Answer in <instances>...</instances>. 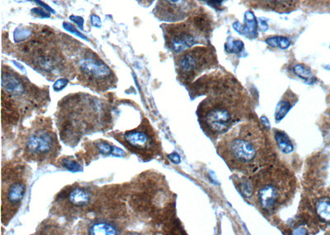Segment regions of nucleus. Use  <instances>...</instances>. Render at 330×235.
<instances>
[{
    "instance_id": "6",
    "label": "nucleus",
    "mask_w": 330,
    "mask_h": 235,
    "mask_svg": "<svg viewBox=\"0 0 330 235\" xmlns=\"http://www.w3.org/2000/svg\"><path fill=\"white\" fill-rule=\"evenodd\" d=\"M58 148L55 133L47 127H41L28 135L25 152L29 159L43 161L56 156Z\"/></svg>"
},
{
    "instance_id": "26",
    "label": "nucleus",
    "mask_w": 330,
    "mask_h": 235,
    "mask_svg": "<svg viewBox=\"0 0 330 235\" xmlns=\"http://www.w3.org/2000/svg\"><path fill=\"white\" fill-rule=\"evenodd\" d=\"M64 26H65L64 28H65V29H66V30L69 31V32H71V33H74V34L78 35V36H80L81 38L85 39V36L82 35V34H80V33H78V31L76 30L75 28H74V27L71 25V24H70V23H64Z\"/></svg>"
},
{
    "instance_id": "15",
    "label": "nucleus",
    "mask_w": 330,
    "mask_h": 235,
    "mask_svg": "<svg viewBox=\"0 0 330 235\" xmlns=\"http://www.w3.org/2000/svg\"><path fill=\"white\" fill-rule=\"evenodd\" d=\"M315 212L321 221L330 224V198L319 199L315 203Z\"/></svg>"
},
{
    "instance_id": "14",
    "label": "nucleus",
    "mask_w": 330,
    "mask_h": 235,
    "mask_svg": "<svg viewBox=\"0 0 330 235\" xmlns=\"http://www.w3.org/2000/svg\"><path fill=\"white\" fill-rule=\"evenodd\" d=\"M296 101H297V97L295 96L293 93L286 94L284 98L279 101V103L277 105L276 113H275L276 122H278L283 119V117L287 115Z\"/></svg>"
},
{
    "instance_id": "12",
    "label": "nucleus",
    "mask_w": 330,
    "mask_h": 235,
    "mask_svg": "<svg viewBox=\"0 0 330 235\" xmlns=\"http://www.w3.org/2000/svg\"><path fill=\"white\" fill-rule=\"evenodd\" d=\"M92 196L85 188L74 187L66 193V202L73 209H80L90 204Z\"/></svg>"
},
{
    "instance_id": "22",
    "label": "nucleus",
    "mask_w": 330,
    "mask_h": 235,
    "mask_svg": "<svg viewBox=\"0 0 330 235\" xmlns=\"http://www.w3.org/2000/svg\"><path fill=\"white\" fill-rule=\"evenodd\" d=\"M62 165L66 168V169L70 170L71 172H79V171L83 170L79 164H78L74 160H70V159L63 160Z\"/></svg>"
},
{
    "instance_id": "19",
    "label": "nucleus",
    "mask_w": 330,
    "mask_h": 235,
    "mask_svg": "<svg viewBox=\"0 0 330 235\" xmlns=\"http://www.w3.org/2000/svg\"><path fill=\"white\" fill-rule=\"evenodd\" d=\"M266 43L272 47H278V48L285 50L288 49L292 45V41L290 39L282 35H276L271 36L266 39Z\"/></svg>"
},
{
    "instance_id": "11",
    "label": "nucleus",
    "mask_w": 330,
    "mask_h": 235,
    "mask_svg": "<svg viewBox=\"0 0 330 235\" xmlns=\"http://www.w3.org/2000/svg\"><path fill=\"white\" fill-rule=\"evenodd\" d=\"M254 8L278 13H290L297 8L300 0H245Z\"/></svg>"
},
{
    "instance_id": "21",
    "label": "nucleus",
    "mask_w": 330,
    "mask_h": 235,
    "mask_svg": "<svg viewBox=\"0 0 330 235\" xmlns=\"http://www.w3.org/2000/svg\"><path fill=\"white\" fill-rule=\"evenodd\" d=\"M97 147L101 154H105V155H113L114 147L115 146H111V144H109L108 142L99 141L97 144Z\"/></svg>"
},
{
    "instance_id": "18",
    "label": "nucleus",
    "mask_w": 330,
    "mask_h": 235,
    "mask_svg": "<svg viewBox=\"0 0 330 235\" xmlns=\"http://www.w3.org/2000/svg\"><path fill=\"white\" fill-rule=\"evenodd\" d=\"M293 71H294V73L296 74L298 77L302 78L309 84H313L316 80L315 76L313 75L312 71L307 66L297 65V66H294Z\"/></svg>"
},
{
    "instance_id": "4",
    "label": "nucleus",
    "mask_w": 330,
    "mask_h": 235,
    "mask_svg": "<svg viewBox=\"0 0 330 235\" xmlns=\"http://www.w3.org/2000/svg\"><path fill=\"white\" fill-rule=\"evenodd\" d=\"M216 62V56L212 50L203 46H197L179 56V73L183 80L191 82L198 74L214 66Z\"/></svg>"
},
{
    "instance_id": "29",
    "label": "nucleus",
    "mask_w": 330,
    "mask_h": 235,
    "mask_svg": "<svg viewBox=\"0 0 330 235\" xmlns=\"http://www.w3.org/2000/svg\"><path fill=\"white\" fill-rule=\"evenodd\" d=\"M259 23L260 27H261V28H262V31L267 30V23H266V20H262V19H260Z\"/></svg>"
},
{
    "instance_id": "9",
    "label": "nucleus",
    "mask_w": 330,
    "mask_h": 235,
    "mask_svg": "<svg viewBox=\"0 0 330 235\" xmlns=\"http://www.w3.org/2000/svg\"><path fill=\"white\" fill-rule=\"evenodd\" d=\"M125 146L132 151L152 154L156 151V140L152 135V132L144 129H136L127 132L122 135Z\"/></svg>"
},
{
    "instance_id": "7",
    "label": "nucleus",
    "mask_w": 330,
    "mask_h": 235,
    "mask_svg": "<svg viewBox=\"0 0 330 235\" xmlns=\"http://www.w3.org/2000/svg\"><path fill=\"white\" fill-rule=\"evenodd\" d=\"M79 69L83 78L98 86H108L112 79V72L104 61L94 55H89L81 59Z\"/></svg>"
},
{
    "instance_id": "25",
    "label": "nucleus",
    "mask_w": 330,
    "mask_h": 235,
    "mask_svg": "<svg viewBox=\"0 0 330 235\" xmlns=\"http://www.w3.org/2000/svg\"><path fill=\"white\" fill-rule=\"evenodd\" d=\"M67 84H68V80H66L65 78L59 79L54 84V89H55V91H60L61 89H63L67 85Z\"/></svg>"
},
{
    "instance_id": "13",
    "label": "nucleus",
    "mask_w": 330,
    "mask_h": 235,
    "mask_svg": "<svg viewBox=\"0 0 330 235\" xmlns=\"http://www.w3.org/2000/svg\"><path fill=\"white\" fill-rule=\"evenodd\" d=\"M257 27H258V24H257V18L251 11H247L245 13L244 24H241L239 22H235L233 24L234 30L250 39H255L257 37L258 35Z\"/></svg>"
},
{
    "instance_id": "24",
    "label": "nucleus",
    "mask_w": 330,
    "mask_h": 235,
    "mask_svg": "<svg viewBox=\"0 0 330 235\" xmlns=\"http://www.w3.org/2000/svg\"><path fill=\"white\" fill-rule=\"evenodd\" d=\"M202 1L207 3V5H209L210 7L219 10L221 7L222 3L224 2V0H202Z\"/></svg>"
},
{
    "instance_id": "3",
    "label": "nucleus",
    "mask_w": 330,
    "mask_h": 235,
    "mask_svg": "<svg viewBox=\"0 0 330 235\" xmlns=\"http://www.w3.org/2000/svg\"><path fill=\"white\" fill-rule=\"evenodd\" d=\"M295 187V177L290 170L270 164L252 175L246 194L261 212L272 215L290 203Z\"/></svg>"
},
{
    "instance_id": "5",
    "label": "nucleus",
    "mask_w": 330,
    "mask_h": 235,
    "mask_svg": "<svg viewBox=\"0 0 330 235\" xmlns=\"http://www.w3.org/2000/svg\"><path fill=\"white\" fill-rule=\"evenodd\" d=\"M164 34L167 45L175 53H182L196 44L202 43L207 35L192 23V21L189 23L166 26Z\"/></svg>"
},
{
    "instance_id": "8",
    "label": "nucleus",
    "mask_w": 330,
    "mask_h": 235,
    "mask_svg": "<svg viewBox=\"0 0 330 235\" xmlns=\"http://www.w3.org/2000/svg\"><path fill=\"white\" fill-rule=\"evenodd\" d=\"M193 6L192 0H159L155 15L168 22L183 20L192 12Z\"/></svg>"
},
{
    "instance_id": "1",
    "label": "nucleus",
    "mask_w": 330,
    "mask_h": 235,
    "mask_svg": "<svg viewBox=\"0 0 330 235\" xmlns=\"http://www.w3.org/2000/svg\"><path fill=\"white\" fill-rule=\"evenodd\" d=\"M207 92V98L198 106L197 116L209 135L224 134L250 113L247 92L234 78L218 79L208 84Z\"/></svg>"
},
{
    "instance_id": "20",
    "label": "nucleus",
    "mask_w": 330,
    "mask_h": 235,
    "mask_svg": "<svg viewBox=\"0 0 330 235\" xmlns=\"http://www.w3.org/2000/svg\"><path fill=\"white\" fill-rule=\"evenodd\" d=\"M244 47H245V44L242 41L234 40V39L229 37L227 40L224 49H225L227 53L239 54L244 50Z\"/></svg>"
},
{
    "instance_id": "27",
    "label": "nucleus",
    "mask_w": 330,
    "mask_h": 235,
    "mask_svg": "<svg viewBox=\"0 0 330 235\" xmlns=\"http://www.w3.org/2000/svg\"><path fill=\"white\" fill-rule=\"evenodd\" d=\"M91 23H92V25L96 27V28H99L101 26V21H100V18L96 15L92 16V18H91Z\"/></svg>"
},
{
    "instance_id": "2",
    "label": "nucleus",
    "mask_w": 330,
    "mask_h": 235,
    "mask_svg": "<svg viewBox=\"0 0 330 235\" xmlns=\"http://www.w3.org/2000/svg\"><path fill=\"white\" fill-rule=\"evenodd\" d=\"M217 152L234 172L253 175L272 163L273 149L256 122H243L222 134Z\"/></svg>"
},
{
    "instance_id": "28",
    "label": "nucleus",
    "mask_w": 330,
    "mask_h": 235,
    "mask_svg": "<svg viewBox=\"0 0 330 235\" xmlns=\"http://www.w3.org/2000/svg\"><path fill=\"white\" fill-rule=\"evenodd\" d=\"M169 158L172 162H174V164H179L180 163V157L177 153H173V154H170V155H169Z\"/></svg>"
},
{
    "instance_id": "16",
    "label": "nucleus",
    "mask_w": 330,
    "mask_h": 235,
    "mask_svg": "<svg viewBox=\"0 0 330 235\" xmlns=\"http://www.w3.org/2000/svg\"><path fill=\"white\" fill-rule=\"evenodd\" d=\"M88 234L90 235H117V230L114 225L106 222H99L93 224L89 229Z\"/></svg>"
},
{
    "instance_id": "23",
    "label": "nucleus",
    "mask_w": 330,
    "mask_h": 235,
    "mask_svg": "<svg viewBox=\"0 0 330 235\" xmlns=\"http://www.w3.org/2000/svg\"><path fill=\"white\" fill-rule=\"evenodd\" d=\"M30 35V32L27 29L18 28L14 33V39H15L16 41H23L24 39H28Z\"/></svg>"
},
{
    "instance_id": "17",
    "label": "nucleus",
    "mask_w": 330,
    "mask_h": 235,
    "mask_svg": "<svg viewBox=\"0 0 330 235\" xmlns=\"http://www.w3.org/2000/svg\"><path fill=\"white\" fill-rule=\"evenodd\" d=\"M274 138L279 149L285 154H290L293 151V144L288 134L281 131H276Z\"/></svg>"
},
{
    "instance_id": "10",
    "label": "nucleus",
    "mask_w": 330,
    "mask_h": 235,
    "mask_svg": "<svg viewBox=\"0 0 330 235\" xmlns=\"http://www.w3.org/2000/svg\"><path fill=\"white\" fill-rule=\"evenodd\" d=\"M26 193V185L22 180L14 179L8 181L6 188L3 187L2 192V208L7 206L5 211L13 212L17 210L24 198Z\"/></svg>"
}]
</instances>
